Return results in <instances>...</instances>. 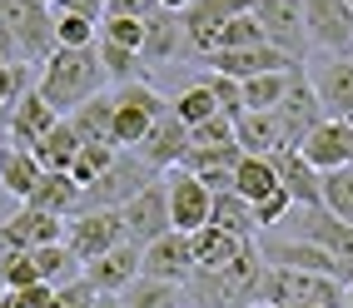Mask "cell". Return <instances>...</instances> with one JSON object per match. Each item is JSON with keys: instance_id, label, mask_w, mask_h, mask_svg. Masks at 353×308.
<instances>
[{"instance_id": "obj_1", "label": "cell", "mask_w": 353, "mask_h": 308, "mask_svg": "<svg viewBox=\"0 0 353 308\" xmlns=\"http://www.w3.org/2000/svg\"><path fill=\"white\" fill-rule=\"evenodd\" d=\"M264 278H269V264L259 244H244L224 269H194L184 278V298L194 308H254L264 303Z\"/></svg>"}, {"instance_id": "obj_2", "label": "cell", "mask_w": 353, "mask_h": 308, "mask_svg": "<svg viewBox=\"0 0 353 308\" xmlns=\"http://www.w3.org/2000/svg\"><path fill=\"white\" fill-rule=\"evenodd\" d=\"M35 90L55 114H75L85 100H95L105 90V70H100L95 45H85V50H60L55 45V55L45 60L40 75H35Z\"/></svg>"}, {"instance_id": "obj_3", "label": "cell", "mask_w": 353, "mask_h": 308, "mask_svg": "<svg viewBox=\"0 0 353 308\" xmlns=\"http://www.w3.org/2000/svg\"><path fill=\"white\" fill-rule=\"evenodd\" d=\"M0 25L10 30L15 50L26 65H45L55 55V10L40 0H0Z\"/></svg>"}, {"instance_id": "obj_4", "label": "cell", "mask_w": 353, "mask_h": 308, "mask_svg": "<svg viewBox=\"0 0 353 308\" xmlns=\"http://www.w3.org/2000/svg\"><path fill=\"white\" fill-rule=\"evenodd\" d=\"M114 100V145L120 150H134L139 139H145L154 130V120L164 110H170V100L150 85V80H130V85H114L110 90Z\"/></svg>"}, {"instance_id": "obj_5", "label": "cell", "mask_w": 353, "mask_h": 308, "mask_svg": "<svg viewBox=\"0 0 353 308\" xmlns=\"http://www.w3.org/2000/svg\"><path fill=\"white\" fill-rule=\"evenodd\" d=\"M279 303H309V308H348V294L339 278L323 274H299V269H269L264 278V308Z\"/></svg>"}, {"instance_id": "obj_6", "label": "cell", "mask_w": 353, "mask_h": 308, "mask_svg": "<svg viewBox=\"0 0 353 308\" xmlns=\"http://www.w3.org/2000/svg\"><path fill=\"white\" fill-rule=\"evenodd\" d=\"M259 0H190V6L179 10V25H184V55L194 60H209L219 45V30L229 25L234 15L254 10Z\"/></svg>"}, {"instance_id": "obj_7", "label": "cell", "mask_w": 353, "mask_h": 308, "mask_svg": "<svg viewBox=\"0 0 353 308\" xmlns=\"http://www.w3.org/2000/svg\"><path fill=\"white\" fill-rule=\"evenodd\" d=\"M150 179H159V174H154L134 150H120V154H114V164H110L95 184H85L80 209H120V204H130Z\"/></svg>"}, {"instance_id": "obj_8", "label": "cell", "mask_w": 353, "mask_h": 308, "mask_svg": "<svg viewBox=\"0 0 353 308\" xmlns=\"http://www.w3.org/2000/svg\"><path fill=\"white\" fill-rule=\"evenodd\" d=\"M303 30L328 60H353V0H303Z\"/></svg>"}, {"instance_id": "obj_9", "label": "cell", "mask_w": 353, "mask_h": 308, "mask_svg": "<svg viewBox=\"0 0 353 308\" xmlns=\"http://www.w3.org/2000/svg\"><path fill=\"white\" fill-rule=\"evenodd\" d=\"M120 224H125V239L139 244V249L154 244V239H164V234L174 229V219H170V189H164V179H150L130 204H120Z\"/></svg>"}, {"instance_id": "obj_10", "label": "cell", "mask_w": 353, "mask_h": 308, "mask_svg": "<svg viewBox=\"0 0 353 308\" xmlns=\"http://www.w3.org/2000/svg\"><path fill=\"white\" fill-rule=\"evenodd\" d=\"M65 244H70V254H75L80 264L110 254L114 244H125L120 209H80L75 219H65Z\"/></svg>"}, {"instance_id": "obj_11", "label": "cell", "mask_w": 353, "mask_h": 308, "mask_svg": "<svg viewBox=\"0 0 353 308\" xmlns=\"http://www.w3.org/2000/svg\"><path fill=\"white\" fill-rule=\"evenodd\" d=\"M274 114H279V130H284V145H303V134H309L314 125H323L328 114H323V105H319V94H314V80L303 75V65L289 75V90H284V100L274 105Z\"/></svg>"}, {"instance_id": "obj_12", "label": "cell", "mask_w": 353, "mask_h": 308, "mask_svg": "<svg viewBox=\"0 0 353 308\" xmlns=\"http://www.w3.org/2000/svg\"><path fill=\"white\" fill-rule=\"evenodd\" d=\"M259 25H264L269 45L274 50H284L289 60L303 65V55H309V30H303V0H259L254 6Z\"/></svg>"}, {"instance_id": "obj_13", "label": "cell", "mask_w": 353, "mask_h": 308, "mask_svg": "<svg viewBox=\"0 0 353 308\" xmlns=\"http://www.w3.org/2000/svg\"><path fill=\"white\" fill-rule=\"evenodd\" d=\"M134 154L145 159L154 174H164V170H179V164H184V154H190V125H184L179 114H174V105L164 110L159 120H154V130H150V134L134 145Z\"/></svg>"}, {"instance_id": "obj_14", "label": "cell", "mask_w": 353, "mask_h": 308, "mask_svg": "<svg viewBox=\"0 0 353 308\" xmlns=\"http://www.w3.org/2000/svg\"><path fill=\"white\" fill-rule=\"evenodd\" d=\"M159 179H164V189H170V219H174V229L179 234L204 229L209 224V209H214V194H209L190 170H164Z\"/></svg>"}, {"instance_id": "obj_15", "label": "cell", "mask_w": 353, "mask_h": 308, "mask_svg": "<svg viewBox=\"0 0 353 308\" xmlns=\"http://www.w3.org/2000/svg\"><path fill=\"white\" fill-rule=\"evenodd\" d=\"M60 234H65V219L45 214V209L20 204L15 214L0 224V254H30V249H40V244H60Z\"/></svg>"}, {"instance_id": "obj_16", "label": "cell", "mask_w": 353, "mask_h": 308, "mask_svg": "<svg viewBox=\"0 0 353 308\" xmlns=\"http://www.w3.org/2000/svg\"><path fill=\"white\" fill-rule=\"evenodd\" d=\"M139 274H145V278H164V283H179V289H184V278L194 274V249H190V234L170 229L164 239L145 244V249H139Z\"/></svg>"}, {"instance_id": "obj_17", "label": "cell", "mask_w": 353, "mask_h": 308, "mask_svg": "<svg viewBox=\"0 0 353 308\" xmlns=\"http://www.w3.org/2000/svg\"><path fill=\"white\" fill-rule=\"evenodd\" d=\"M299 154L314 164L319 174H334V170H348L353 164V125L348 120H323L303 134Z\"/></svg>"}, {"instance_id": "obj_18", "label": "cell", "mask_w": 353, "mask_h": 308, "mask_svg": "<svg viewBox=\"0 0 353 308\" xmlns=\"http://www.w3.org/2000/svg\"><path fill=\"white\" fill-rule=\"evenodd\" d=\"M259 254H264L269 269H299V274H323V278H339L348 283V269L339 264L334 254H323L319 244L309 239H279V244H259Z\"/></svg>"}, {"instance_id": "obj_19", "label": "cell", "mask_w": 353, "mask_h": 308, "mask_svg": "<svg viewBox=\"0 0 353 308\" xmlns=\"http://www.w3.org/2000/svg\"><path fill=\"white\" fill-rule=\"evenodd\" d=\"M269 164H274V174H279V189L294 199V209H319V204H323V174H319L294 145L274 150Z\"/></svg>"}, {"instance_id": "obj_20", "label": "cell", "mask_w": 353, "mask_h": 308, "mask_svg": "<svg viewBox=\"0 0 353 308\" xmlns=\"http://www.w3.org/2000/svg\"><path fill=\"white\" fill-rule=\"evenodd\" d=\"M299 239H309L323 254H334L348 269V278H353V224H343L339 214H328V209L319 204V209H303L299 214Z\"/></svg>"}, {"instance_id": "obj_21", "label": "cell", "mask_w": 353, "mask_h": 308, "mask_svg": "<svg viewBox=\"0 0 353 308\" xmlns=\"http://www.w3.org/2000/svg\"><path fill=\"white\" fill-rule=\"evenodd\" d=\"M134 278H139V244H130V239L85 264V283H90L95 294H114V298H120Z\"/></svg>"}, {"instance_id": "obj_22", "label": "cell", "mask_w": 353, "mask_h": 308, "mask_svg": "<svg viewBox=\"0 0 353 308\" xmlns=\"http://www.w3.org/2000/svg\"><path fill=\"white\" fill-rule=\"evenodd\" d=\"M299 60H289L284 50L274 45H254V50H214L209 55V70H219L229 80H254V75H269V70H294Z\"/></svg>"}, {"instance_id": "obj_23", "label": "cell", "mask_w": 353, "mask_h": 308, "mask_svg": "<svg viewBox=\"0 0 353 308\" xmlns=\"http://www.w3.org/2000/svg\"><path fill=\"white\" fill-rule=\"evenodd\" d=\"M60 120V114L40 100V90H26L15 100V110H10V120H6V130H10V145H20V150H35L45 134H50V125Z\"/></svg>"}, {"instance_id": "obj_24", "label": "cell", "mask_w": 353, "mask_h": 308, "mask_svg": "<svg viewBox=\"0 0 353 308\" xmlns=\"http://www.w3.org/2000/svg\"><path fill=\"white\" fill-rule=\"evenodd\" d=\"M314 94L328 120H348L353 125V60H328L314 75Z\"/></svg>"}, {"instance_id": "obj_25", "label": "cell", "mask_w": 353, "mask_h": 308, "mask_svg": "<svg viewBox=\"0 0 353 308\" xmlns=\"http://www.w3.org/2000/svg\"><path fill=\"white\" fill-rule=\"evenodd\" d=\"M80 199H85V189L70 179V174L45 170L26 204H30V209H45V214H55V219H75V214H80Z\"/></svg>"}, {"instance_id": "obj_26", "label": "cell", "mask_w": 353, "mask_h": 308, "mask_svg": "<svg viewBox=\"0 0 353 308\" xmlns=\"http://www.w3.org/2000/svg\"><path fill=\"white\" fill-rule=\"evenodd\" d=\"M184 50V25H179V10H154L145 20V45H139V60L145 65H170Z\"/></svg>"}, {"instance_id": "obj_27", "label": "cell", "mask_w": 353, "mask_h": 308, "mask_svg": "<svg viewBox=\"0 0 353 308\" xmlns=\"http://www.w3.org/2000/svg\"><path fill=\"white\" fill-rule=\"evenodd\" d=\"M234 145L244 154H274L284 150V130H279V114L274 110H244L234 120Z\"/></svg>"}, {"instance_id": "obj_28", "label": "cell", "mask_w": 353, "mask_h": 308, "mask_svg": "<svg viewBox=\"0 0 353 308\" xmlns=\"http://www.w3.org/2000/svg\"><path fill=\"white\" fill-rule=\"evenodd\" d=\"M40 159L35 150H20V145H0V194H15L20 204L30 199V189L40 184Z\"/></svg>"}, {"instance_id": "obj_29", "label": "cell", "mask_w": 353, "mask_h": 308, "mask_svg": "<svg viewBox=\"0 0 353 308\" xmlns=\"http://www.w3.org/2000/svg\"><path fill=\"white\" fill-rule=\"evenodd\" d=\"M70 125H75V134L85 139V145H110V150H120V145H114V100H110L105 90L70 114Z\"/></svg>"}, {"instance_id": "obj_30", "label": "cell", "mask_w": 353, "mask_h": 308, "mask_svg": "<svg viewBox=\"0 0 353 308\" xmlns=\"http://www.w3.org/2000/svg\"><path fill=\"white\" fill-rule=\"evenodd\" d=\"M234 194L244 204H264L269 194H279V174H274L269 154H244L234 164Z\"/></svg>"}, {"instance_id": "obj_31", "label": "cell", "mask_w": 353, "mask_h": 308, "mask_svg": "<svg viewBox=\"0 0 353 308\" xmlns=\"http://www.w3.org/2000/svg\"><path fill=\"white\" fill-rule=\"evenodd\" d=\"M80 150H85V139L75 134L70 114H60V120L50 125V134L35 145V159H40V170H60V174H70V164H75Z\"/></svg>"}, {"instance_id": "obj_32", "label": "cell", "mask_w": 353, "mask_h": 308, "mask_svg": "<svg viewBox=\"0 0 353 308\" xmlns=\"http://www.w3.org/2000/svg\"><path fill=\"white\" fill-rule=\"evenodd\" d=\"M244 244H254V239H234V234H224V229H214V224H204V229H194L190 234V249H194V269H224L234 254H239Z\"/></svg>"}, {"instance_id": "obj_33", "label": "cell", "mask_w": 353, "mask_h": 308, "mask_svg": "<svg viewBox=\"0 0 353 308\" xmlns=\"http://www.w3.org/2000/svg\"><path fill=\"white\" fill-rule=\"evenodd\" d=\"M209 224L214 229H224V234H234V239H254V229H259V219H254V204H244L239 194H214V209H209Z\"/></svg>"}, {"instance_id": "obj_34", "label": "cell", "mask_w": 353, "mask_h": 308, "mask_svg": "<svg viewBox=\"0 0 353 308\" xmlns=\"http://www.w3.org/2000/svg\"><path fill=\"white\" fill-rule=\"evenodd\" d=\"M179 303H184V289H179V283L145 278V274H139L130 289L120 294V308H179Z\"/></svg>"}, {"instance_id": "obj_35", "label": "cell", "mask_w": 353, "mask_h": 308, "mask_svg": "<svg viewBox=\"0 0 353 308\" xmlns=\"http://www.w3.org/2000/svg\"><path fill=\"white\" fill-rule=\"evenodd\" d=\"M95 55H100V70H105V80H114V85L145 80V60H139V50H125V45L95 40Z\"/></svg>"}, {"instance_id": "obj_36", "label": "cell", "mask_w": 353, "mask_h": 308, "mask_svg": "<svg viewBox=\"0 0 353 308\" xmlns=\"http://www.w3.org/2000/svg\"><path fill=\"white\" fill-rule=\"evenodd\" d=\"M299 70V65H294ZM294 70H269V75H254V80H239L244 85V110H274L279 100H284L289 90V75Z\"/></svg>"}, {"instance_id": "obj_37", "label": "cell", "mask_w": 353, "mask_h": 308, "mask_svg": "<svg viewBox=\"0 0 353 308\" xmlns=\"http://www.w3.org/2000/svg\"><path fill=\"white\" fill-rule=\"evenodd\" d=\"M170 105H174V114H179V120L190 125V130H194V125H204V120H214V114H219V105H214V94H209V85H204V80H194L190 90H179Z\"/></svg>"}, {"instance_id": "obj_38", "label": "cell", "mask_w": 353, "mask_h": 308, "mask_svg": "<svg viewBox=\"0 0 353 308\" xmlns=\"http://www.w3.org/2000/svg\"><path fill=\"white\" fill-rule=\"evenodd\" d=\"M254 45H269V35H264V25H259V15L244 10V15H234L229 25L219 30L214 50H254Z\"/></svg>"}, {"instance_id": "obj_39", "label": "cell", "mask_w": 353, "mask_h": 308, "mask_svg": "<svg viewBox=\"0 0 353 308\" xmlns=\"http://www.w3.org/2000/svg\"><path fill=\"white\" fill-rule=\"evenodd\" d=\"M95 40H100V20L55 10V45L60 50H85V45H95Z\"/></svg>"}, {"instance_id": "obj_40", "label": "cell", "mask_w": 353, "mask_h": 308, "mask_svg": "<svg viewBox=\"0 0 353 308\" xmlns=\"http://www.w3.org/2000/svg\"><path fill=\"white\" fill-rule=\"evenodd\" d=\"M35 75H40V70L26 65V60H20V65H0V120H10L15 100L26 90H35Z\"/></svg>"}, {"instance_id": "obj_41", "label": "cell", "mask_w": 353, "mask_h": 308, "mask_svg": "<svg viewBox=\"0 0 353 308\" xmlns=\"http://www.w3.org/2000/svg\"><path fill=\"white\" fill-rule=\"evenodd\" d=\"M323 209H328V214H339L343 224H353V164H348V170L323 174Z\"/></svg>"}, {"instance_id": "obj_42", "label": "cell", "mask_w": 353, "mask_h": 308, "mask_svg": "<svg viewBox=\"0 0 353 308\" xmlns=\"http://www.w3.org/2000/svg\"><path fill=\"white\" fill-rule=\"evenodd\" d=\"M114 154H120V150H110V145H85V150L75 154V164H70V179H75L80 189L95 184V179L110 170V164H114Z\"/></svg>"}, {"instance_id": "obj_43", "label": "cell", "mask_w": 353, "mask_h": 308, "mask_svg": "<svg viewBox=\"0 0 353 308\" xmlns=\"http://www.w3.org/2000/svg\"><path fill=\"white\" fill-rule=\"evenodd\" d=\"M204 85H209V94H214V105H219L224 120H239V114H244V85H239V80H229V75H219V70H209Z\"/></svg>"}, {"instance_id": "obj_44", "label": "cell", "mask_w": 353, "mask_h": 308, "mask_svg": "<svg viewBox=\"0 0 353 308\" xmlns=\"http://www.w3.org/2000/svg\"><path fill=\"white\" fill-rule=\"evenodd\" d=\"M30 283H45L35 254H0V289H30Z\"/></svg>"}, {"instance_id": "obj_45", "label": "cell", "mask_w": 353, "mask_h": 308, "mask_svg": "<svg viewBox=\"0 0 353 308\" xmlns=\"http://www.w3.org/2000/svg\"><path fill=\"white\" fill-rule=\"evenodd\" d=\"M100 40L125 45V50H139V45H145V20H130V15H105V20H100Z\"/></svg>"}, {"instance_id": "obj_46", "label": "cell", "mask_w": 353, "mask_h": 308, "mask_svg": "<svg viewBox=\"0 0 353 308\" xmlns=\"http://www.w3.org/2000/svg\"><path fill=\"white\" fill-rule=\"evenodd\" d=\"M190 145H194V150H219V145H234V120L214 114V120L194 125V130H190Z\"/></svg>"}, {"instance_id": "obj_47", "label": "cell", "mask_w": 353, "mask_h": 308, "mask_svg": "<svg viewBox=\"0 0 353 308\" xmlns=\"http://www.w3.org/2000/svg\"><path fill=\"white\" fill-rule=\"evenodd\" d=\"M50 298H55L50 283H30V289H6L0 308H50Z\"/></svg>"}, {"instance_id": "obj_48", "label": "cell", "mask_w": 353, "mask_h": 308, "mask_svg": "<svg viewBox=\"0 0 353 308\" xmlns=\"http://www.w3.org/2000/svg\"><path fill=\"white\" fill-rule=\"evenodd\" d=\"M100 303V294L90 289L85 278H75V283H60L55 289V298H50V308H95Z\"/></svg>"}, {"instance_id": "obj_49", "label": "cell", "mask_w": 353, "mask_h": 308, "mask_svg": "<svg viewBox=\"0 0 353 308\" xmlns=\"http://www.w3.org/2000/svg\"><path fill=\"white\" fill-rule=\"evenodd\" d=\"M289 209H294V199L284 194V189H279V194H269L264 204H254V219H259V229H274L279 219L289 214Z\"/></svg>"}, {"instance_id": "obj_50", "label": "cell", "mask_w": 353, "mask_h": 308, "mask_svg": "<svg viewBox=\"0 0 353 308\" xmlns=\"http://www.w3.org/2000/svg\"><path fill=\"white\" fill-rule=\"evenodd\" d=\"M159 10V0H105V15H130V20H150Z\"/></svg>"}, {"instance_id": "obj_51", "label": "cell", "mask_w": 353, "mask_h": 308, "mask_svg": "<svg viewBox=\"0 0 353 308\" xmlns=\"http://www.w3.org/2000/svg\"><path fill=\"white\" fill-rule=\"evenodd\" d=\"M50 10H65V15H85V20H105V0H60Z\"/></svg>"}, {"instance_id": "obj_52", "label": "cell", "mask_w": 353, "mask_h": 308, "mask_svg": "<svg viewBox=\"0 0 353 308\" xmlns=\"http://www.w3.org/2000/svg\"><path fill=\"white\" fill-rule=\"evenodd\" d=\"M0 65H20V50H15V40H10L6 25H0Z\"/></svg>"}, {"instance_id": "obj_53", "label": "cell", "mask_w": 353, "mask_h": 308, "mask_svg": "<svg viewBox=\"0 0 353 308\" xmlns=\"http://www.w3.org/2000/svg\"><path fill=\"white\" fill-rule=\"evenodd\" d=\"M190 0H159V10H184Z\"/></svg>"}, {"instance_id": "obj_54", "label": "cell", "mask_w": 353, "mask_h": 308, "mask_svg": "<svg viewBox=\"0 0 353 308\" xmlns=\"http://www.w3.org/2000/svg\"><path fill=\"white\" fill-rule=\"evenodd\" d=\"M95 308H120V298H114V294H100V303Z\"/></svg>"}, {"instance_id": "obj_55", "label": "cell", "mask_w": 353, "mask_h": 308, "mask_svg": "<svg viewBox=\"0 0 353 308\" xmlns=\"http://www.w3.org/2000/svg\"><path fill=\"white\" fill-rule=\"evenodd\" d=\"M343 294H348V308H353V278H348V283H343Z\"/></svg>"}, {"instance_id": "obj_56", "label": "cell", "mask_w": 353, "mask_h": 308, "mask_svg": "<svg viewBox=\"0 0 353 308\" xmlns=\"http://www.w3.org/2000/svg\"><path fill=\"white\" fill-rule=\"evenodd\" d=\"M279 308H309V303H279Z\"/></svg>"}, {"instance_id": "obj_57", "label": "cell", "mask_w": 353, "mask_h": 308, "mask_svg": "<svg viewBox=\"0 0 353 308\" xmlns=\"http://www.w3.org/2000/svg\"><path fill=\"white\" fill-rule=\"evenodd\" d=\"M40 6H60V0H40Z\"/></svg>"}, {"instance_id": "obj_58", "label": "cell", "mask_w": 353, "mask_h": 308, "mask_svg": "<svg viewBox=\"0 0 353 308\" xmlns=\"http://www.w3.org/2000/svg\"><path fill=\"white\" fill-rule=\"evenodd\" d=\"M0 298H6V289H0Z\"/></svg>"}, {"instance_id": "obj_59", "label": "cell", "mask_w": 353, "mask_h": 308, "mask_svg": "<svg viewBox=\"0 0 353 308\" xmlns=\"http://www.w3.org/2000/svg\"><path fill=\"white\" fill-rule=\"evenodd\" d=\"M254 308H264V303H254Z\"/></svg>"}]
</instances>
